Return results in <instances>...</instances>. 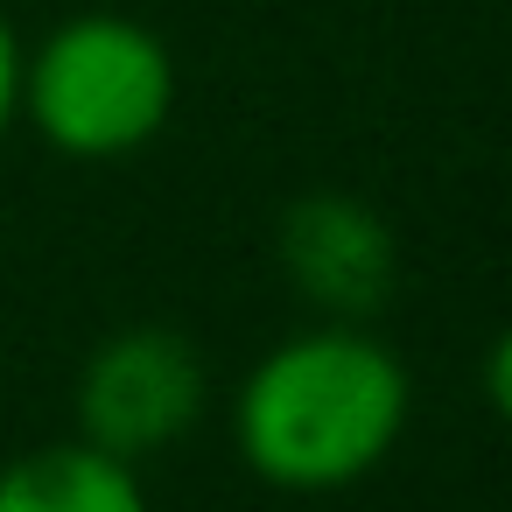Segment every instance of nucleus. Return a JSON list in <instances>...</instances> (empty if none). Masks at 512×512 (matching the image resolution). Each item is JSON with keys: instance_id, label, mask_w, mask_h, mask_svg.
Wrapping results in <instances>:
<instances>
[{"instance_id": "1", "label": "nucleus", "mask_w": 512, "mask_h": 512, "mask_svg": "<svg viewBox=\"0 0 512 512\" xmlns=\"http://www.w3.org/2000/svg\"><path fill=\"white\" fill-rule=\"evenodd\" d=\"M407 414H414L407 358L379 330L323 316L253 358L232 407V442L260 484L330 498L365 484L400 449Z\"/></svg>"}, {"instance_id": "2", "label": "nucleus", "mask_w": 512, "mask_h": 512, "mask_svg": "<svg viewBox=\"0 0 512 512\" xmlns=\"http://www.w3.org/2000/svg\"><path fill=\"white\" fill-rule=\"evenodd\" d=\"M176 113V57L148 22L71 15L22 50V120L71 162H127Z\"/></svg>"}, {"instance_id": "3", "label": "nucleus", "mask_w": 512, "mask_h": 512, "mask_svg": "<svg viewBox=\"0 0 512 512\" xmlns=\"http://www.w3.org/2000/svg\"><path fill=\"white\" fill-rule=\"evenodd\" d=\"M204 358L183 330L169 323H127L113 337L92 344V358L78 365L71 407H78V435L141 463L169 442H183L204 414Z\"/></svg>"}, {"instance_id": "4", "label": "nucleus", "mask_w": 512, "mask_h": 512, "mask_svg": "<svg viewBox=\"0 0 512 512\" xmlns=\"http://www.w3.org/2000/svg\"><path fill=\"white\" fill-rule=\"evenodd\" d=\"M281 274L295 295H309L316 316H344L365 323L386 309V295L400 288V246L386 232V218L344 190H309L281 211Z\"/></svg>"}, {"instance_id": "5", "label": "nucleus", "mask_w": 512, "mask_h": 512, "mask_svg": "<svg viewBox=\"0 0 512 512\" xmlns=\"http://www.w3.org/2000/svg\"><path fill=\"white\" fill-rule=\"evenodd\" d=\"M0 512H155L127 456L71 435L0 463Z\"/></svg>"}, {"instance_id": "6", "label": "nucleus", "mask_w": 512, "mask_h": 512, "mask_svg": "<svg viewBox=\"0 0 512 512\" xmlns=\"http://www.w3.org/2000/svg\"><path fill=\"white\" fill-rule=\"evenodd\" d=\"M22 120V43H15V22L0 15V141Z\"/></svg>"}, {"instance_id": "7", "label": "nucleus", "mask_w": 512, "mask_h": 512, "mask_svg": "<svg viewBox=\"0 0 512 512\" xmlns=\"http://www.w3.org/2000/svg\"><path fill=\"white\" fill-rule=\"evenodd\" d=\"M484 400H491V414L512 428V323L491 337V351H484Z\"/></svg>"}]
</instances>
